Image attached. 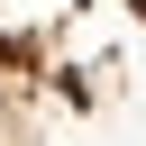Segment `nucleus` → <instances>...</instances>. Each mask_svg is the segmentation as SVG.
<instances>
[{
	"instance_id": "f257e3e1",
	"label": "nucleus",
	"mask_w": 146,
	"mask_h": 146,
	"mask_svg": "<svg viewBox=\"0 0 146 146\" xmlns=\"http://www.w3.org/2000/svg\"><path fill=\"white\" fill-rule=\"evenodd\" d=\"M0 146H146V0H0Z\"/></svg>"
}]
</instances>
